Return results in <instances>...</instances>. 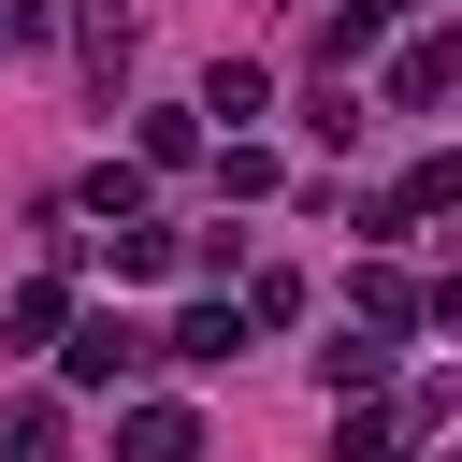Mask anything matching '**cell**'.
Instances as JSON below:
<instances>
[{"label": "cell", "instance_id": "obj_1", "mask_svg": "<svg viewBox=\"0 0 462 462\" xmlns=\"http://www.w3.org/2000/svg\"><path fill=\"white\" fill-rule=\"evenodd\" d=\"M58 332H72V346H58V375H72V390H116V375H144V361H159V332H130V318H58Z\"/></svg>", "mask_w": 462, "mask_h": 462}, {"label": "cell", "instance_id": "obj_2", "mask_svg": "<svg viewBox=\"0 0 462 462\" xmlns=\"http://www.w3.org/2000/svg\"><path fill=\"white\" fill-rule=\"evenodd\" d=\"M419 433H448V390H419L404 419H346V433H332V462H404Z\"/></svg>", "mask_w": 462, "mask_h": 462}, {"label": "cell", "instance_id": "obj_3", "mask_svg": "<svg viewBox=\"0 0 462 462\" xmlns=\"http://www.w3.org/2000/svg\"><path fill=\"white\" fill-rule=\"evenodd\" d=\"M448 72H462V43H448V29H419V43L390 58V116H433V101H448Z\"/></svg>", "mask_w": 462, "mask_h": 462}, {"label": "cell", "instance_id": "obj_4", "mask_svg": "<svg viewBox=\"0 0 462 462\" xmlns=\"http://www.w3.org/2000/svg\"><path fill=\"white\" fill-rule=\"evenodd\" d=\"M245 332H260L245 303H188L173 318V361H245Z\"/></svg>", "mask_w": 462, "mask_h": 462}, {"label": "cell", "instance_id": "obj_5", "mask_svg": "<svg viewBox=\"0 0 462 462\" xmlns=\"http://www.w3.org/2000/svg\"><path fill=\"white\" fill-rule=\"evenodd\" d=\"M375 43H390V0H332V14H318V58H332V72H361Z\"/></svg>", "mask_w": 462, "mask_h": 462}, {"label": "cell", "instance_id": "obj_6", "mask_svg": "<svg viewBox=\"0 0 462 462\" xmlns=\"http://www.w3.org/2000/svg\"><path fill=\"white\" fill-rule=\"evenodd\" d=\"M58 448H72V433H58V404H43V390H14V404H0V462H58Z\"/></svg>", "mask_w": 462, "mask_h": 462}, {"label": "cell", "instance_id": "obj_7", "mask_svg": "<svg viewBox=\"0 0 462 462\" xmlns=\"http://www.w3.org/2000/svg\"><path fill=\"white\" fill-rule=\"evenodd\" d=\"M318 375H332V404H346V390H390V332H346V346H318Z\"/></svg>", "mask_w": 462, "mask_h": 462}, {"label": "cell", "instance_id": "obj_8", "mask_svg": "<svg viewBox=\"0 0 462 462\" xmlns=\"http://www.w3.org/2000/svg\"><path fill=\"white\" fill-rule=\"evenodd\" d=\"M130 462H202V433H188V404H144V419H130Z\"/></svg>", "mask_w": 462, "mask_h": 462}, {"label": "cell", "instance_id": "obj_9", "mask_svg": "<svg viewBox=\"0 0 462 462\" xmlns=\"http://www.w3.org/2000/svg\"><path fill=\"white\" fill-rule=\"evenodd\" d=\"M43 43V0H0V58H29Z\"/></svg>", "mask_w": 462, "mask_h": 462}]
</instances>
